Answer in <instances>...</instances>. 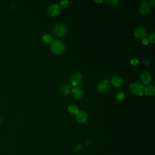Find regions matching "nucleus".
<instances>
[{"mask_svg":"<svg viewBox=\"0 0 155 155\" xmlns=\"http://www.w3.org/2000/svg\"><path fill=\"white\" fill-rule=\"evenodd\" d=\"M51 51L56 54H61L63 53L65 50V46L64 43L59 40H55L51 42Z\"/></svg>","mask_w":155,"mask_h":155,"instance_id":"obj_1","label":"nucleus"},{"mask_svg":"<svg viewBox=\"0 0 155 155\" xmlns=\"http://www.w3.org/2000/svg\"><path fill=\"white\" fill-rule=\"evenodd\" d=\"M130 91L133 93L139 96H142L143 94L144 88L143 85L138 82L132 83L130 85Z\"/></svg>","mask_w":155,"mask_h":155,"instance_id":"obj_2","label":"nucleus"},{"mask_svg":"<svg viewBox=\"0 0 155 155\" xmlns=\"http://www.w3.org/2000/svg\"><path fill=\"white\" fill-rule=\"evenodd\" d=\"M66 31L67 29L65 25L62 23L56 24L53 29L54 35L58 37H61L64 36L65 34Z\"/></svg>","mask_w":155,"mask_h":155,"instance_id":"obj_3","label":"nucleus"},{"mask_svg":"<svg viewBox=\"0 0 155 155\" xmlns=\"http://www.w3.org/2000/svg\"><path fill=\"white\" fill-rule=\"evenodd\" d=\"M61 8L59 5L56 4H53L50 5L48 8V13L51 16H56L60 13Z\"/></svg>","mask_w":155,"mask_h":155,"instance_id":"obj_4","label":"nucleus"},{"mask_svg":"<svg viewBox=\"0 0 155 155\" xmlns=\"http://www.w3.org/2000/svg\"><path fill=\"white\" fill-rule=\"evenodd\" d=\"M110 85L107 80H104L100 82L97 85V90L100 93H104L108 91Z\"/></svg>","mask_w":155,"mask_h":155,"instance_id":"obj_5","label":"nucleus"},{"mask_svg":"<svg viewBox=\"0 0 155 155\" xmlns=\"http://www.w3.org/2000/svg\"><path fill=\"white\" fill-rule=\"evenodd\" d=\"M147 31L143 27H137L134 32V35L136 38L137 39H144L145 38V36H147Z\"/></svg>","mask_w":155,"mask_h":155,"instance_id":"obj_6","label":"nucleus"},{"mask_svg":"<svg viewBox=\"0 0 155 155\" xmlns=\"http://www.w3.org/2000/svg\"><path fill=\"white\" fill-rule=\"evenodd\" d=\"M72 84L74 86L78 85L79 84H81V82L82 81V75L81 74V72L79 71H77L75 72L71 76V78Z\"/></svg>","mask_w":155,"mask_h":155,"instance_id":"obj_7","label":"nucleus"},{"mask_svg":"<svg viewBox=\"0 0 155 155\" xmlns=\"http://www.w3.org/2000/svg\"><path fill=\"white\" fill-rule=\"evenodd\" d=\"M140 79L142 82L145 84H150L152 81V78L151 74L148 71H143L140 75Z\"/></svg>","mask_w":155,"mask_h":155,"instance_id":"obj_8","label":"nucleus"},{"mask_svg":"<svg viewBox=\"0 0 155 155\" xmlns=\"http://www.w3.org/2000/svg\"><path fill=\"white\" fill-rule=\"evenodd\" d=\"M150 10V7L148 2L143 1L139 6V12L143 15H147Z\"/></svg>","mask_w":155,"mask_h":155,"instance_id":"obj_9","label":"nucleus"},{"mask_svg":"<svg viewBox=\"0 0 155 155\" xmlns=\"http://www.w3.org/2000/svg\"><path fill=\"white\" fill-rule=\"evenodd\" d=\"M76 118L79 122L84 123L87 121L88 116L85 111H78V113L76 114Z\"/></svg>","mask_w":155,"mask_h":155,"instance_id":"obj_10","label":"nucleus"},{"mask_svg":"<svg viewBox=\"0 0 155 155\" xmlns=\"http://www.w3.org/2000/svg\"><path fill=\"white\" fill-rule=\"evenodd\" d=\"M72 94L73 96L76 98V99H81L83 97V91L82 90V89L78 87H74L72 90Z\"/></svg>","mask_w":155,"mask_h":155,"instance_id":"obj_11","label":"nucleus"},{"mask_svg":"<svg viewBox=\"0 0 155 155\" xmlns=\"http://www.w3.org/2000/svg\"><path fill=\"white\" fill-rule=\"evenodd\" d=\"M110 82L113 86L115 87H119L123 84V80L119 76H114L111 78Z\"/></svg>","mask_w":155,"mask_h":155,"instance_id":"obj_12","label":"nucleus"},{"mask_svg":"<svg viewBox=\"0 0 155 155\" xmlns=\"http://www.w3.org/2000/svg\"><path fill=\"white\" fill-rule=\"evenodd\" d=\"M71 91V86L67 83L62 84L59 87V91L61 94L66 95L68 94Z\"/></svg>","mask_w":155,"mask_h":155,"instance_id":"obj_13","label":"nucleus"},{"mask_svg":"<svg viewBox=\"0 0 155 155\" xmlns=\"http://www.w3.org/2000/svg\"><path fill=\"white\" fill-rule=\"evenodd\" d=\"M143 92L147 96H153V95L154 94L155 88H154V86L150 85V86H148L147 87L145 88V89L144 90Z\"/></svg>","mask_w":155,"mask_h":155,"instance_id":"obj_14","label":"nucleus"},{"mask_svg":"<svg viewBox=\"0 0 155 155\" xmlns=\"http://www.w3.org/2000/svg\"><path fill=\"white\" fill-rule=\"evenodd\" d=\"M68 111L72 113V114H77L78 112L79 111H78V107L76 105L74 104H71L68 106Z\"/></svg>","mask_w":155,"mask_h":155,"instance_id":"obj_15","label":"nucleus"},{"mask_svg":"<svg viewBox=\"0 0 155 155\" xmlns=\"http://www.w3.org/2000/svg\"><path fill=\"white\" fill-rule=\"evenodd\" d=\"M43 38V40L47 42V43H50L53 41V39H52V37L51 36V35H48V34H45L42 37Z\"/></svg>","mask_w":155,"mask_h":155,"instance_id":"obj_16","label":"nucleus"},{"mask_svg":"<svg viewBox=\"0 0 155 155\" xmlns=\"http://www.w3.org/2000/svg\"><path fill=\"white\" fill-rule=\"evenodd\" d=\"M148 41V42H150L152 44L155 42V35H154V32H152L149 35Z\"/></svg>","mask_w":155,"mask_h":155,"instance_id":"obj_17","label":"nucleus"},{"mask_svg":"<svg viewBox=\"0 0 155 155\" xmlns=\"http://www.w3.org/2000/svg\"><path fill=\"white\" fill-rule=\"evenodd\" d=\"M116 97H117V100L122 101L124 99V97H125V94L123 93H122V92H119V93H118L117 94Z\"/></svg>","mask_w":155,"mask_h":155,"instance_id":"obj_18","label":"nucleus"},{"mask_svg":"<svg viewBox=\"0 0 155 155\" xmlns=\"http://www.w3.org/2000/svg\"><path fill=\"white\" fill-rule=\"evenodd\" d=\"M60 4L63 7H67L69 5V1L67 0H62L60 2Z\"/></svg>","mask_w":155,"mask_h":155,"instance_id":"obj_19","label":"nucleus"},{"mask_svg":"<svg viewBox=\"0 0 155 155\" xmlns=\"http://www.w3.org/2000/svg\"><path fill=\"white\" fill-rule=\"evenodd\" d=\"M107 2L113 5H117L119 1L118 0H108L107 1Z\"/></svg>","mask_w":155,"mask_h":155,"instance_id":"obj_20","label":"nucleus"},{"mask_svg":"<svg viewBox=\"0 0 155 155\" xmlns=\"http://www.w3.org/2000/svg\"><path fill=\"white\" fill-rule=\"evenodd\" d=\"M130 63H131L132 65H137V64H138L139 61H138V60H137V59H133L131 60Z\"/></svg>","mask_w":155,"mask_h":155,"instance_id":"obj_21","label":"nucleus"},{"mask_svg":"<svg viewBox=\"0 0 155 155\" xmlns=\"http://www.w3.org/2000/svg\"><path fill=\"white\" fill-rule=\"evenodd\" d=\"M142 63L143 64H145V65H148V64H150V61L148 60V59H143V61H142Z\"/></svg>","mask_w":155,"mask_h":155,"instance_id":"obj_22","label":"nucleus"},{"mask_svg":"<svg viewBox=\"0 0 155 155\" xmlns=\"http://www.w3.org/2000/svg\"><path fill=\"white\" fill-rule=\"evenodd\" d=\"M142 43L143 44H148V39H146V38H144V39H142Z\"/></svg>","mask_w":155,"mask_h":155,"instance_id":"obj_23","label":"nucleus"},{"mask_svg":"<svg viewBox=\"0 0 155 155\" xmlns=\"http://www.w3.org/2000/svg\"><path fill=\"white\" fill-rule=\"evenodd\" d=\"M154 0H152V1H150V3L153 5V6H154Z\"/></svg>","mask_w":155,"mask_h":155,"instance_id":"obj_24","label":"nucleus"},{"mask_svg":"<svg viewBox=\"0 0 155 155\" xmlns=\"http://www.w3.org/2000/svg\"><path fill=\"white\" fill-rule=\"evenodd\" d=\"M96 2H103V1H96Z\"/></svg>","mask_w":155,"mask_h":155,"instance_id":"obj_25","label":"nucleus"},{"mask_svg":"<svg viewBox=\"0 0 155 155\" xmlns=\"http://www.w3.org/2000/svg\"><path fill=\"white\" fill-rule=\"evenodd\" d=\"M1 117H0V124H1Z\"/></svg>","mask_w":155,"mask_h":155,"instance_id":"obj_26","label":"nucleus"}]
</instances>
